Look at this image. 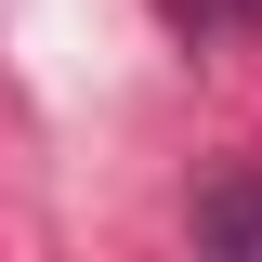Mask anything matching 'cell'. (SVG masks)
Listing matches in <instances>:
<instances>
[{"instance_id":"6da1fadb","label":"cell","mask_w":262,"mask_h":262,"mask_svg":"<svg viewBox=\"0 0 262 262\" xmlns=\"http://www.w3.org/2000/svg\"><path fill=\"white\" fill-rule=\"evenodd\" d=\"M196 236H223V249H262V184H210V196H196Z\"/></svg>"}]
</instances>
